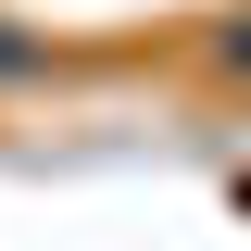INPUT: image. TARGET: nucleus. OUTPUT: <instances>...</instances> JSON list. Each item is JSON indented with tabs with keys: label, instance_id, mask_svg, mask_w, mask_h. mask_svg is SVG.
<instances>
[{
	"label": "nucleus",
	"instance_id": "nucleus-1",
	"mask_svg": "<svg viewBox=\"0 0 251 251\" xmlns=\"http://www.w3.org/2000/svg\"><path fill=\"white\" fill-rule=\"evenodd\" d=\"M226 63H239V75H251V25H239V38H226Z\"/></svg>",
	"mask_w": 251,
	"mask_h": 251
}]
</instances>
